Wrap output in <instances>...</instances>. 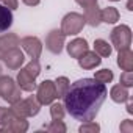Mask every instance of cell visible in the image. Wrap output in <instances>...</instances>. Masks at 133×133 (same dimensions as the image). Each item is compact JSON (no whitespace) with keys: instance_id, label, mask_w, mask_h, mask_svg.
Returning <instances> with one entry per match:
<instances>
[{"instance_id":"cell-14","label":"cell","mask_w":133,"mask_h":133,"mask_svg":"<svg viewBox=\"0 0 133 133\" xmlns=\"http://www.w3.org/2000/svg\"><path fill=\"white\" fill-rule=\"evenodd\" d=\"M83 17H85V24L89 27H99L102 24L100 21V6L99 3L91 5L88 8H83Z\"/></svg>"},{"instance_id":"cell-11","label":"cell","mask_w":133,"mask_h":133,"mask_svg":"<svg viewBox=\"0 0 133 133\" xmlns=\"http://www.w3.org/2000/svg\"><path fill=\"white\" fill-rule=\"evenodd\" d=\"M66 47V52H68V55L74 59H78L86 50H89V44L85 38H78L75 36L74 39H71L68 44L64 45Z\"/></svg>"},{"instance_id":"cell-26","label":"cell","mask_w":133,"mask_h":133,"mask_svg":"<svg viewBox=\"0 0 133 133\" xmlns=\"http://www.w3.org/2000/svg\"><path fill=\"white\" fill-rule=\"evenodd\" d=\"M13 111H11V108H8V107H0V128L2 127H5L6 124H8V121L13 117Z\"/></svg>"},{"instance_id":"cell-22","label":"cell","mask_w":133,"mask_h":133,"mask_svg":"<svg viewBox=\"0 0 133 133\" xmlns=\"http://www.w3.org/2000/svg\"><path fill=\"white\" fill-rule=\"evenodd\" d=\"M66 116V108L61 102H52L50 103V117L52 121H63Z\"/></svg>"},{"instance_id":"cell-10","label":"cell","mask_w":133,"mask_h":133,"mask_svg":"<svg viewBox=\"0 0 133 133\" xmlns=\"http://www.w3.org/2000/svg\"><path fill=\"white\" fill-rule=\"evenodd\" d=\"M2 61L5 63V66H6L8 69H11V71H19L22 66H24V63H25V53H24V50H22L19 45H16V47L10 49V50L3 55Z\"/></svg>"},{"instance_id":"cell-18","label":"cell","mask_w":133,"mask_h":133,"mask_svg":"<svg viewBox=\"0 0 133 133\" xmlns=\"http://www.w3.org/2000/svg\"><path fill=\"white\" fill-rule=\"evenodd\" d=\"M13 21H14L13 10H10L3 3H0V33L8 31L13 25Z\"/></svg>"},{"instance_id":"cell-17","label":"cell","mask_w":133,"mask_h":133,"mask_svg":"<svg viewBox=\"0 0 133 133\" xmlns=\"http://www.w3.org/2000/svg\"><path fill=\"white\" fill-rule=\"evenodd\" d=\"M116 64L119 66L122 71H133V52H131V49L117 50Z\"/></svg>"},{"instance_id":"cell-7","label":"cell","mask_w":133,"mask_h":133,"mask_svg":"<svg viewBox=\"0 0 133 133\" xmlns=\"http://www.w3.org/2000/svg\"><path fill=\"white\" fill-rule=\"evenodd\" d=\"M36 99L41 105H50L52 102L56 100V89H55V82L53 80H42L38 86H36Z\"/></svg>"},{"instance_id":"cell-4","label":"cell","mask_w":133,"mask_h":133,"mask_svg":"<svg viewBox=\"0 0 133 133\" xmlns=\"http://www.w3.org/2000/svg\"><path fill=\"white\" fill-rule=\"evenodd\" d=\"M41 107H42V105L38 102V99H36L35 96H28V97H25V99L21 97L17 102H14V103L11 105V111H13L16 116H19V117L28 119V117H35L36 114H39Z\"/></svg>"},{"instance_id":"cell-9","label":"cell","mask_w":133,"mask_h":133,"mask_svg":"<svg viewBox=\"0 0 133 133\" xmlns=\"http://www.w3.org/2000/svg\"><path fill=\"white\" fill-rule=\"evenodd\" d=\"M64 45H66V36L59 28H53V30H50L47 33V36H45V49L50 53L59 55L63 52Z\"/></svg>"},{"instance_id":"cell-34","label":"cell","mask_w":133,"mask_h":133,"mask_svg":"<svg viewBox=\"0 0 133 133\" xmlns=\"http://www.w3.org/2000/svg\"><path fill=\"white\" fill-rule=\"evenodd\" d=\"M110 2H121V0H110Z\"/></svg>"},{"instance_id":"cell-16","label":"cell","mask_w":133,"mask_h":133,"mask_svg":"<svg viewBox=\"0 0 133 133\" xmlns=\"http://www.w3.org/2000/svg\"><path fill=\"white\" fill-rule=\"evenodd\" d=\"M19 39H21V38H19L16 33H5V35H0V59L3 58V55H5L10 49L19 45Z\"/></svg>"},{"instance_id":"cell-21","label":"cell","mask_w":133,"mask_h":133,"mask_svg":"<svg viewBox=\"0 0 133 133\" xmlns=\"http://www.w3.org/2000/svg\"><path fill=\"white\" fill-rule=\"evenodd\" d=\"M53 82H55V89H56V99L59 100V99L64 97L66 92H68V89H69V86H71V82H69V78L66 77V75L56 77Z\"/></svg>"},{"instance_id":"cell-15","label":"cell","mask_w":133,"mask_h":133,"mask_svg":"<svg viewBox=\"0 0 133 133\" xmlns=\"http://www.w3.org/2000/svg\"><path fill=\"white\" fill-rule=\"evenodd\" d=\"M108 96H110V99H111L114 103H119V105H121V103H125V102L130 99V91H128V88H125V86H122L121 83H117V85H113V86H111Z\"/></svg>"},{"instance_id":"cell-25","label":"cell","mask_w":133,"mask_h":133,"mask_svg":"<svg viewBox=\"0 0 133 133\" xmlns=\"http://www.w3.org/2000/svg\"><path fill=\"white\" fill-rule=\"evenodd\" d=\"M80 133H99L100 131V124L94 122V121H88V122H82V125L78 127Z\"/></svg>"},{"instance_id":"cell-24","label":"cell","mask_w":133,"mask_h":133,"mask_svg":"<svg viewBox=\"0 0 133 133\" xmlns=\"http://www.w3.org/2000/svg\"><path fill=\"white\" fill-rule=\"evenodd\" d=\"M44 128L47 131H50V133H66V131H68V125H66L63 121H52Z\"/></svg>"},{"instance_id":"cell-8","label":"cell","mask_w":133,"mask_h":133,"mask_svg":"<svg viewBox=\"0 0 133 133\" xmlns=\"http://www.w3.org/2000/svg\"><path fill=\"white\" fill-rule=\"evenodd\" d=\"M19 45L22 47V50L31 58V59H39L44 44L38 36H24L19 39Z\"/></svg>"},{"instance_id":"cell-20","label":"cell","mask_w":133,"mask_h":133,"mask_svg":"<svg viewBox=\"0 0 133 133\" xmlns=\"http://www.w3.org/2000/svg\"><path fill=\"white\" fill-rule=\"evenodd\" d=\"M92 47H94V52H96L100 58H108V56L113 53V47H111V44H110L108 41L102 39V38L94 39Z\"/></svg>"},{"instance_id":"cell-12","label":"cell","mask_w":133,"mask_h":133,"mask_svg":"<svg viewBox=\"0 0 133 133\" xmlns=\"http://www.w3.org/2000/svg\"><path fill=\"white\" fill-rule=\"evenodd\" d=\"M77 61H78V66L83 71H92L102 64V58L94 50H86Z\"/></svg>"},{"instance_id":"cell-31","label":"cell","mask_w":133,"mask_h":133,"mask_svg":"<svg viewBox=\"0 0 133 133\" xmlns=\"http://www.w3.org/2000/svg\"><path fill=\"white\" fill-rule=\"evenodd\" d=\"M21 2L25 5V6H38L39 3H41V0H21Z\"/></svg>"},{"instance_id":"cell-27","label":"cell","mask_w":133,"mask_h":133,"mask_svg":"<svg viewBox=\"0 0 133 133\" xmlns=\"http://www.w3.org/2000/svg\"><path fill=\"white\" fill-rule=\"evenodd\" d=\"M119 83L130 89L133 86V71H124L119 77Z\"/></svg>"},{"instance_id":"cell-2","label":"cell","mask_w":133,"mask_h":133,"mask_svg":"<svg viewBox=\"0 0 133 133\" xmlns=\"http://www.w3.org/2000/svg\"><path fill=\"white\" fill-rule=\"evenodd\" d=\"M41 74V64H39V59H30L27 64H24L21 71L17 72V77H16V83L17 86L25 91V92H33L38 86L36 83V78L39 77Z\"/></svg>"},{"instance_id":"cell-33","label":"cell","mask_w":133,"mask_h":133,"mask_svg":"<svg viewBox=\"0 0 133 133\" xmlns=\"http://www.w3.org/2000/svg\"><path fill=\"white\" fill-rule=\"evenodd\" d=\"M2 72H3V69H2V64H0V75H2Z\"/></svg>"},{"instance_id":"cell-5","label":"cell","mask_w":133,"mask_h":133,"mask_svg":"<svg viewBox=\"0 0 133 133\" xmlns=\"http://www.w3.org/2000/svg\"><path fill=\"white\" fill-rule=\"evenodd\" d=\"M22 97V89L17 86L16 80L10 75H0V99H3L10 105L17 102Z\"/></svg>"},{"instance_id":"cell-6","label":"cell","mask_w":133,"mask_h":133,"mask_svg":"<svg viewBox=\"0 0 133 133\" xmlns=\"http://www.w3.org/2000/svg\"><path fill=\"white\" fill-rule=\"evenodd\" d=\"M110 41H111L110 42L111 47L116 50L130 49V45H131V28L127 24L116 25L110 33Z\"/></svg>"},{"instance_id":"cell-32","label":"cell","mask_w":133,"mask_h":133,"mask_svg":"<svg viewBox=\"0 0 133 133\" xmlns=\"http://www.w3.org/2000/svg\"><path fill=\"white\" fill-rule=\"evenodd\" d=\"M128 11H133V0H128L127 2V6H125Z\"/></svg>"},{"instance_id":"cell-1","label":"cell","mask_w":133,"mask_h":133,"mask_svg":"<svg viewBox=\"0 0 133 133\" xmlns=\"http://www.w3.org/2000/svg\"><path fill=\"white\" fill-rule=\"evenodd\" d=\"M107 97V85L86 77L74 82L69 86L63 97V105L71 117L80 122H88L96 119Z\"/></svg>"},{"instance_id":"cell-13","label":"cell","mask_w":133,"mask_h":133,"mask_svg":"<svg viewBox=\"0 0 133 133\" xmlns=\"http://www.w3.org/2000/svg\"><path fill=\"white\" fill-rule=\"evenodd\" d=\"M30 128V124L25 117H19L16 114H13V117L8 121V124L5 127H2L0 130L2 131H13V133H25L28 131Z\"/></svg>"},{"instance_id":"cell-23","label":"cell","mask_w":133,"mask_h":133,"mask_svg":"<svg viewBox=\"0 0 133 133\" xmlns=\"http://www.w3.org/2000/svg\"><path fill=\"white\" fill-rule=\"evenodd\" d=\"M92 78L97 80V82H100V83H103V85H107V83H111V82L114 80V74H113L111 69H107V68H105V69L97 71Z\"/></svg>"},{"instance_id":"cell-19","label":"cell","mask_w":133,"mask_h":133,"mask_svg":"<svg viewBox=\"0 0 133 133\" xmlns=\"http://www.w3.org/2000/svg\"><path fill=\"white\" fill-rule=\"evenodd\" d=\"M119 19H121V13L116 6H105L100 10V21L103 24L114 25L119 22Z\"/></svg>"},{"instance_id":"cell-29","label":"cell","mask_w":133,"mask_h":133,"mask_svg":"<svg viewBox=\"0 0 133 133\" xmlns=\"http://www.w3.org/2000/svg\"><path fill=\"white\" fill-rule=\"evenodd\" d=\"M0 2H2L5 6H8L10 10H17L19 8V0H0Z\"/></svg>"},{"instance_id":"cell-3","label":"cell","mask_w":133,"mask_h":133,"mask_svg":"<svg viewBox=\"0 0 133 133\" xmlns=\"http://www.w3.org/2000/svg\"><path fill=\"white\" fill-rule=\"evenodd\" d=\"M85 17L82 13H77V11H71L68 13L63 19H61V25H59V30L64 33V36H78L83 28H85Z\"/></svg>"},{"instance_id":"cell-30","label":"cell","mask_w":133,"mask_h":133,"mask_svg":"<svg viewBox=\"0 0 133 133\" xmlns=\"http://www.w3.org/2000/svg\"><path fill=\"white\" fill-rule=\"evenodd\" d=\"M75 3H77L78 6H82V8H88V6H91V5L99 3V0H75Z\"/></svg>"},{"instance_id":"cell-28","label":"cell","mask_w":133,"mask_h":133,"mask_svg":"<svg viewBox=\"0 0 133 133\" xmlns=\"http://www.w3.org/2000/svg\"><path fill=\"white\" fill-rule=\"evenodd\" d=\"M119 130H121L122 133H133V121H131V119L122 121L121 125H119Z\"/></svg>"}]
</instances>
